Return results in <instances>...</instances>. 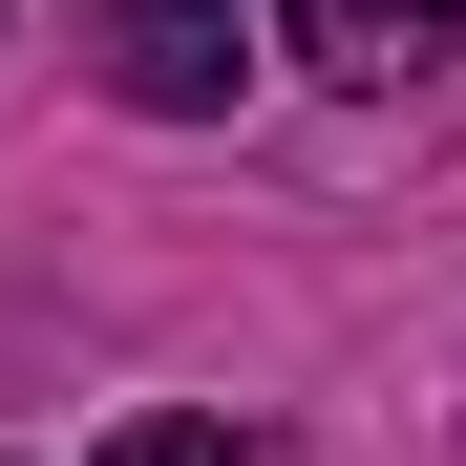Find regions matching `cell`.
Returning a JSON list of instances; mask_svg holds the SVG:
<instances>
[{
	"mask_svg": "<svg viewBox=\"0 0 466 466\" xmlns=\"http://www.w3.org/2000/svg\"><path fill=\"white\" fill-rule=\"evenodd\" d=\"M106 466H233V424H191V403H148V424H106Z\"/></svg>",
	"mask_w": 466,
	"mask_h": 466,
	"instance_id": "cell-3",
	"label": "cell"
},
{
	"mask_svg": "<svg viewBox=\"0 0 466 466\" xmlns=\"http://www.w3.org/2000/svg\"><path fill=\"white\" fill-rule=\"evenodd\" d=\"M297 64H339V86H424V64L466 43V0H276Z\"/></svg>",
	"mask_w": 466,
	"mask_h": 466,
	"instance_id": "cell-1",
	"label": "cell"
},
{
	"mask_svg": "<svg viewBox=\"0 0 466 466\" xmlns=\"http://www.w3.org/2000/svg\"><path fill=\"white\" fill-rule=\"evenodd\" d=\"M106 43H127V106H233V0H106Z\"/></svg>",
	"mask_w": 466,
	"mask_h": 466,
	"instance_id": "cell-2",
	"label": "cell"
}]
</instances>
